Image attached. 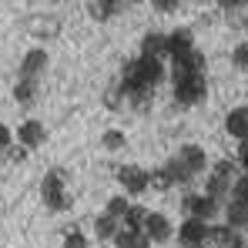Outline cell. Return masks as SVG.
I'll return each mask as SVG.
<instances>
[{
    "label": "cell",
    "mask_w": 248,
    "mask_h": 248,
    "mask_svg": "<svg viewBox=\"0 0 248 248\" xmlns=\"http://www.w3.org/2000/svg\"><path fill=\"white\" fill-rule=\"evenodd\" d=\"M165 78V64L158 57H134L121 71V94H138V91H155Z\"/></svg>",
    "instance_id": "1"
},
{
    "label": "cell",
    "mask_w": 248,
    "mask_h": 248,
    "mask_svg": "<svg viewBox=\"0 0 248 248\" xmlns=\"http://www.w3.org/2000/svg\"><path fill=\"white\" fill-rule=\"evenodd\" d=\"M171 84H174V101L181 108H195L208 97V84L202 74H188V71H171Z\"/></svg>",
    "instance_id": "2"
},
{
    "label": "cell",
    "mask_w": 248,
    "mask_h": 248,
    "mask_svg": "<svg viewBox=\"0 0 248 248\" xmlns=\"http://www.w3.org/2000/svg\"><path fill=\"white\" fill-rule=\"evenodd\" d=\"M41 198L47 211H64L71 205V195H67V185H64V174L61 171H47L41 181Z\"/></svg>",
    "instance_id": "3"
},
{
    "label": "cell",
    "mask_w": 248,
    "mask_h": 248,
    "mask_svg": "<svg viewBox=\"0 0 248 248\" xmlns=\"http://www.w3.org/2000/svg\"><path fill=\"white\" fill-rule=\"evenodd\" d=\"M178 242H181V248L211 245V225H208V221H198V218H185V221L178 225Z\"/></svg>",
    "instance_id": "4"
},
{
    "label": "cell",
    "mask_w": 248,
    "mask_h": 248,
    "mask_svg": "<svg viewBox=\"0 0 248 248\" xmlns=\"http://www.w3.org/2000/svg\"><path fill=\"white\" fill-rule=\"evenodd\" d=\"M181 211H185L188 218H198V221H208V225H211V221L221 215V205H218V202H211L208 195H202V191H198V195H185Z\"/></svg>",
    "instance_id": "5"
},
{
    "label": "cell",
    "mask_w": 248,
    "mask_h": 248,
    "mask_svg": "<svg viewBox=\"0 0 248 248\" xmlns=\"http://www.w3.org/2000/svg\"><path fill=\"white\" fill-rule=\"evenodd\" d=\"M174 161L185 168L191 178L205 174L208 168H211V161H208V155H205V148H202V144H181V148H178V155H174Z\"/></svg>",
    "instance_id": "6"
},
{
    "label": "cell",
    "mask_w": 248,
    "mask_h": 248,
    "mask_svg": "<svg viewBox=\"0 0 248 248\" xmlns=\"http://www.w3.org/2000/svg\"><path fill=\"white\" fill-rule=\"evenodd\" d=\"M50 67V54L44 47H31L20 57V81H41V74Z\"/></svg>",
    "instance_id": "7"
},
{
    "label": "cell",
    "mask_w": 248,
    "mask_h": 248,
    "mask_svg": "<svg viewBox=\"0 0 248 248\" xmlns=\"http://www.w3.org/2000/svg\"><path fill=\"white\" fill-rule=\"evenodd\" d=\"M141 232L151 238V245H165V242H171V235H174V225H171V218L161 215V211H148Z\"/></svg>",
    "instance_id": "8"
},
{
    "label": "cell",
    "mask_w": 248,
    "mask_h": 248,
    "mask_svg": "<svg viewBox=\"0 0 248 248\" xmlns=\"http://www.w3.org/2000/svg\"><path fill=\"white\" fill-rule=\"evenodd\" d=\"M118 185L124 188V195H144V191L151 188L148 171L138 168V165H121L118 168Z\"/></svg>",
    "instance_id": "9"
},
{
    "label": "cell",
    "mask_w": 248,
    "mask_h": 248,
    "mask_svg": "<svg viewBox=\"0 0 248 248\" xmlns=\"http://www.w3.org/2000/svg\"><path fill=\"white\" fill-rule=\"evenodd\" d=\"M191 50H195V37H191L188 27H174V31L168 34V54H171V61H181V57H188Z\"/></svg>",
    "instance_id": "10"
},
{
    "label": "cell",
    "mask_w": 248,
    "mask_h": 248,
    "mask_svg": "<svg viewBox=\"0 0 248 248\" xmlns=\"http://www.w3.org/2000/svg\"><path fill=\"white\" fill-rule=\"evenodd\" d=\"M17 141H20V148H27V151H34V148H41L44 141H47V131H44L41 121H24L17 127Z\"/></svg>",
    "instance_id": "11"
},
{
    "label": "cell",
    "mask_w": 248,
    "mask_h": 248,
    "mask_svg": "<svg viewBox=\"0 0 248 248\" xmlns=\"http://www.w3.org/2000/svg\"><path fill=\"white\" fill-rule=\"evenodd\" d=\"M27 31H31V34H34L37 41H50V37H57V34H61V17H54V14H44V17H31Z\"/></svg>",
    "instance_id": "12"
},
{
    "label": "cell",
    "mask_w": 248,
    "mask_h": 248,
    "mask_svg": "<svg viewBox=\"0 0 248 248\" xmlns=\"http://www.w3.org/2000/svg\"><path fill=\"white\" fill-rule=\"evenodd\" d=\"M225 131L242 144L248 141V108H232L228 114H225Z\"/></svg>",
    "instance_id": "13"
},
{
    "label": "cell",
    "mask_w": 248,
    "mask_h": 248,
    "mask_svg": "<svg viewBox=\"0 0 248 248\" xmlns=\"http://www.w3.org/2000/svg\"><path fill=\"white\" fill-rule=\"evenodd\" d=\"M221 211H225V225L228 228H235V232H245L248 228V202H235L232 198Z\"/></svg>",
    "instance_id": "14"
},
{
    "label": "cell",
    "mask_w": 248,
    "mask_h": 248,
    "mask_svg": "<svg viewBox=\"0 0 248 248\" xmlns=\"http://www.w3.org/2000/svg\"><path fill=\"white\" fill-rule=\"evenodd\" d=\"M211 245L215 248H245V235L228 228V225H218V228H211Z\"/></svg>",
    "instance_id": "15"
},
{
    "label": "cell",
    "mask_w": 248,
    "mask_h": 248,
    "mask_svg": "<svg viewBox=\"0 0 248 248\" xmlns=\"http://www.w3.org/2000/svg\"><path fill=\"white\" fill-rule=\"evenodd\" d=\"M202 195H208L211 202H218V205L225 208L228 202H232V185L221 181V178H215V174H208V178H205V191H202Z\"/></svg>",
    "instance_id": "16"
},
{
    "label": "cell",
    "mask_w": 248,
    "mask_h": 248,
    "mask_svg": "<svg viewBox=\"0 0 248 248\" xmlns=\"http://www.w3.org/2000/svg\"><path fill=\"white\" fill-rule=\"evenodd\" d=\"M168 54V34H158V31H151V34H144L141 37V57H165Z\"/></svg>",
    "instance_id": "17"
},
{
    "label": "cell",
    "mask_w": 248,
    "mask_h": 248,
    "mask_svg": "<svg viewBox=\"0 0 248 248\" xmlns=\"http://www.w3.org/2000/svg\"><path fill=\"white\" fill-rule=\"evenodd\" d=\"M121 232V221L118 218H111V215H97L94 218V235H97V242H114V235Z\"/></svg>",
    "instance_id": "18"
},
{
    "label": "cell",
    "mask_w": 248,
    "mask_h": 248,
    "mask_svg": "<svg viewBox=\"0 0 248 248\" xmlns=\"http://www.w3.org/2000/svg\"><path fill=\"white\" fill-rule=\"evenodd\" d=\"M114 248H151V238L144 232H134V228H121L114 235Z\"/></svg>",
    "instance_id": "19"
},
{
    "label": "cell",
    "mask_w": 248,
    "mask_h": 248,
    "mask_svg": "<svg viewBox=\"0 0 248 248\" xmlns=\"http://www.w3.org/2000/svg\"><path fill=\"white\" fill-rule=\"evenodd\" d=\"M37 94H41V81H20L14 84V101L17 104H24V108H31L34 101H37Z\"/></svg>",
    "instance_id": "20"
},
{
    "label": "cell",
    "mask_w": 248,
    "mask_h": 248,
    "mask_svg": "<svg viewBox=\"0 0 248 248\" xmlns=\"http://www.w3.org/2000/svg\"><path fill=\"white\" fill-rule=\"evenodd\" d=\"M124 10V3H114V0H94V3H87V14L94 17V20H111V17H118Z\"/></svg>",
    "instance_id": "21"
},
{
    "label": "cell",
    "mask_w": 248,
    "mask_h": 248,
    "mask_svg": "<svg viewBox=\"0 0 248 248\" xmlns=\"http://www.w3.org/2000/svg\"><path fill=\"white\" fill-rule=\"evenodd\" d=\"M211 174H215V178H221V181H228V185H235V181H238V161L221 158V161H215V165H211Z\"/></svg>",
    "instance_id": "22"
},
{
    "label": "cell",
    "mask_w": 248,
    "mask_h": 248,
    "mask_svg": "<svg viewBox=\"0 0 248 248\" xmlns=\"http://www.w3.org/2000/svg\"><path fill=\"white\" fill-rule=\"evenodd\" d=\"M174 67H178V71H188V74H202V71H205V54H202V50L195 47V50H191L188 57L174 61Z\"/></svg>",
    "instance_id": "23"
},
{
    "label": "cell",
    "mask_w": 248,
    "mask_h": 248,
    "mask_svg": "<svg viewBox=\"0 0 248 248\" xmlns=\"http://www.w3.org/2000/svg\"><path fill=\"white\" fill-rule=\"evenodd\" d=\"M148 181H151L155 191H168V188H174V178H171V171H168L165 165L155 168V171H148Z\"/></svg>",
    "instance_id": "24"
},
{
    "label": "cell",
    "mask_w": 248,
    "mask_h": 248,
    "mask_svg": "<svg viewBox=\"0 0 248 248\" xmlns=\"http://www.w3.org/2000/svg\"><path fill=\"white\" fill-rule=\"evenodd\" d=\"M144 218H148L144 205H131V208H127V215H124V221H121V228H134V232H141Z\"/></svg>",
    "instance_id": "25"
},
{
    "label": "cell",
    "mask_w": 248,
    "mask_h": 248,
    "mask_svg": "<svg viewBox=\"0 0 248 248\" xmlns=\"http://www.w3.org/2000/svg\"><path fill=\"white\" fill-rule=\"evenodd\" d=\"M127 208H131V202H127L124 195H114V198H108V205H104V215H111V218H118V221H124Z\"/></svg>",
    "instance_id": "26"
},
{
    "label": "cell",
    "mask_w": 248,
    "mask_h": 248,
    "mask_svg": "<svg viewBox=\"0 0 248 248\" xmlns=\"http://www.w3.org/2000/svg\"><path fill=\"white\" fill-rule=\"evenodd\" d=\"M101 148H104V151H121V148H124V131L108 127V131L101 134Z\"/></svg>",
    "instance_id": "27"
},
{
    "label": "cell",
    "mask_w": 248,
    "mask_h": 248,
    "mask_svg": "<svg viewBox=\"0 0 248 248\" xmlns=\"http://www.w3.org/2000/svg\"><path fill=\"white\" fill-rule=\"evenodd\" d=\"M64 248H91V242L81 228H71V232H64Z\"/></svg>",
    "instance_id": "28"
},
{
    "label": "cell",
    "mask_w": 248,
    "mask_h": 248,
    "mask_svg": "<svg viewBox=\"0 0 248 248\" xmlns=\"http://www.w3.org/2000/svg\"><path fill=\"white\" fill-rule=\"evenodd\" d=\"M232 64H235L238 71H245V74H248V44H238V47L232 50Z\"/></svg>",
    "instance_id": "29"
},
{
    "label": "cell",
    "mask_w": 248,
    "mask_h": 248,
    "mask_svg": "<svg viewBox=\"0 0 248 248\" xmlns=\"http://www.w3.org/2000/svg\"><path fill=\"white\" fill-rule=\"evenodd\" d=\"M168 171H171V178H174V185H188V181H191V174H188V171H185V168L178 165V161H174V158H171V161H168Z\"/></svg>",
    "instance_id": "30"
},
{
    "label": "cell",
    "mask_w": 248,
    "mask_h": 248,
    "mask_svg": "<svg viewBox=\"0 0 248 248\" xmlns=\"http://www.w3.org/2000/svg\"><path fill=\"white\" fill-rule=\"evenodd\" d=\"M232 198H235V202H248V174H242V178L232 185Z\"/></svg>",
    "instance_id": "31"
},
{
    "label": "cell",
    "mask_w": 248,
    "mask_h": 248,
    "mask_svg": "<svg viewBox=\"0 0 248 248\" xmlns=\"http://www.w3.org/2000/svg\"><path fill=\"white\" fill-rule=\"evenodd\" d=\"M151 94H155V91H138V94H131V101H134V111H148V101H151Z\"/></svg>",
    "instance_id": "32"
},
{
    "label": "cell",
    "mask_w": 248,
    "mask_h": 248,
    "mask_svg": "<svg viewBox=\"0 0 248 248\" xmlns=\"http://www.w3.org/2000/svg\"><path fill=\"white\" fill-rule=\"evenodd\" d=\"M7 158H10L14 165H20V161H27V148H20V144L14 148V144H10V148H7Z\"/></svg>",
    "instance_id": "33"
},
{
    "label": "cell",
    "mask_w": 248,
    "mask_h": 248,
    "mask_svg": "<svg viewBox=\"0 0 248 248\" xmlns=\"http://www.w3.org/2000/svg\"><path fill=\"white\" fill-rule=\"evenodd\" d=\"M238 168L248 174V141H242V144H238Z\"/></svg>",
    "instance_id": "34"
},
{
    "label": "cell",
    "mask_w": 248,
    "mask_h": 248,
    "mask_svg": "<svg viewBox=\"0 0 248 248\" xmlns=\"http://www.w3.org/2000/svg\"><path fill=\"white\" fill-rule=\"evenodd\" d=\"M104 104H108L111 111H118V108H121V91H108V97H104Z\"/></svg>",
    "instance_id": "35"
},
{
    "label": "cell",
    "mask_w": 248,
    "mask_h": 248,
    "mask_svg": "<svg viewBox=\"0 0 248 248\" xmlns=\"http://www.w3.org/2000/svg\"><path fill=\"white\" fill-rule=\"evenodd\" d=\"M10 141H14L10 127H7V124H0V151H7V148H10Z\"/></svg>",
    "instance_id": "36"
},
{
    "label": "cell",
    "mask_w": 248,
    "mask_h": 248,
    "mask_svg": "<svg viewBox=\"0 0 248 248\" xmlns=\"http://www.w3.org/2000/svg\"><path fill=\"white\" fill-rule=\"evenodd\" d=\"M155 7H158L161 14H171V10H178V0H158Z\"/></svg>",
    "instance_id": "37"
}]
</instances>
